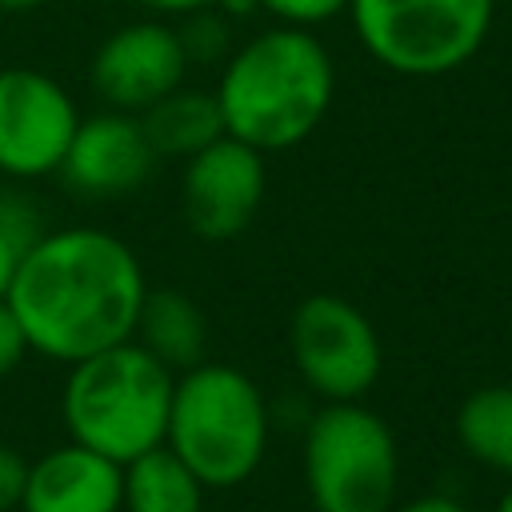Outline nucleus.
Returning <instances> with one entry per match:
<instances>
[{
  "label": "nucleus",
  "mask_w": 512,
  "mask_h": 512,
  "mask_svg": "<svg viewBox=\"0 0 512 512\" xmlns=\"http://www.w3.org/2000/svg\"><path fill=\"white\" fill-rule=\"evenodd\" d=\"M148 296L136 252L104 228L76 224L36 232L8 284V308L28 340L60 364L132 340Z\"/></svg>",
  "instance_id": "nucleus-1"
},
{
  "label": "nucleus",
  "mask_w": 512,
  "mask_h": 512,
  "mask_svg": "<svg viewBox=\"0 0 512 512\" xmlns=\"http://www.w3.org/2000/svg\"><path fill=\"white\" fill-rule=\"evenodd\" d=\"M212 92L224 132L272 156L320 128L336 96V64L312 28L276 24L228 52Z\"/></svg>",
  "instance_id": "nucleus-2"
},
{
  "label": "nucleus",
  "mask_w": 512,
  "mask_h": 512,
  "mask_svg": "<svg viewBox=\"0 0 512 512\" xmlns=\"http://www.w3.org/2000/svg\"><path fill=\"white\" fill-rule=\"evenodd\" d=\"M176 372L136 340L112 344L68 364L60 388V420L68 440L128 464L164 444Z\"/></svg>",
  "instance_id": "nucleus-3"
},
{
  "label": "nucleus",
  "mask_w": 512,
  "mask_h": 512,
  "mask_svg": "<svg viewBox=\"0 0 512 512\" xmlns=\"http://www.w3.org/2000/svg\"><path fill=\"white\" fill-rule=\"evenodd\" d=\"M272 412L256 380L232 364L200 360L172 388L164 444L212 488L244 484L268 452Z\"/></svg>",
  "instance_id": "nucleus-4"
},
{
  "label": "nucleus",
  "mask_w": 512,
  "mask_h": 512,
  "mask_svg": "<svg viewBox=\"0 0 512 512\" xmlns=\"http://www.w3.org/2000/svg\"><path fill=\"white\" fill-rule=\"evenodd\" d=\"M312 512H392L400 496V444L380 412L360 400L324 404L300 448Z\"/></svg>",
  "instance_id": "nucleus-5"
},
{
  "label": "nucleus",
  "mask_w": 512,
  "mask_h": 512,
  "mask_svg": "<svg viewBox=\"0 0 512 512\" xmlns=\"http://www.w3.org/2000/svg\"><path fill=\"white\" fill-rule=\"evenodd\" d=\"M348 20L380 68L432 80L484 48L496 0H348Z\"/></svg>",
  "instance_id": "nucleus-6"
},
{
  "label": "nucleus",
  "mask_w": 512,
  "mask_h": 512,
  "mask_svg": "<svg viewBox=\"0 0 512 512\" xmlns=\"http://www.w3.org/2000/svg\"><path fill=\"white\" fill-rule=\"evenodd\" d=\"M288 352L296 376L324 400H364L384 368L372 320L336 292H312L292 308Z\"/></svg>",
  "instance_id": "nucleus-7"
},
{
  "label": "nucleus",
  "mask_w": 512,
  "mask_h": 512,
  "mask_svg": "<svg viewBox=\"0 0 512 512\" xmlns=\"http://www.w3.org/2000/svg\"><path fill=\"white\" fill-rule=\"evenodd\" d=\"M80 124L68 88L40 68H0V172L16 180L56 176Z\"/></svg>",
  "instance_id": "nucleus-8"
},
{
  "label": "nucleus",
  "mask_w": 512,
  "mask_h": 512,
  "mask_svg": "<svg viewBox=\"0 0 512 512\" xmlns=\"http://www.w3.org/2000/svg\"><path fill=\"white\" fill-rule=\"evenodd\" d=\"M264 192H268L264 152L240 144L236 136H220L184 160L180 212L196 240L224 244L256 220Z\"/></svg>",
  "instance_id": "nucleus-9"
},
{
  "label": "nucleus",
  "mask_w": 512,
  "mask_h": 512,
  "mask_svg": "<svg viewBox=\"0 0 512 512\" xmlns=\"http://www.w3.org/2000/svg\"><path fill=\"white\" fill-rule=\"evenodd\" d=\"M88 76L104 108L140 116L160 96L180 88L188 76V52H184L180 28L156 16L116 28L92 52Z\"/></svg>",
  "instance_id": "nucleus-10"
},
{
  "label": "nucleus",
  "mask_w": 512,
  "mask_h": 512,
  "mask_svg": "<svg viewBox=\"0 0 512 512\" xmlns=\"http://www.w3.org/2000/svg\"><path fill=\"white\" fill-rule=\"evenodd\" d=\"M152 164H156V152L144 136L140 116L104 108V112L80 116L56 176L64 180V188L104 200V196L136 192L152 176Z\"/></svg>",
  "instance_id": "nucleus-11"
},
{
  "label": "nucleus",
  "mask_w": 512,
  "mask_h": 512,
  "mask_svg": "<svg viewBox=\"0 0 512 512\" xmlns=\"http://www.w3.org/2000/svg\"><path fill=\"white\" fill-rule=\"evenodd\" d=\"M124 464L68 440L28 460L20 512H120Z\"/></svg>",
  "instance_id": "nucleus-12"
},
{
  "label": "nucleus",
  "mask_w": 512,
  "mask_h": 512,
  "mask_svg": "<svg viewBox=\"0 0 512 512\" xmlns=\"http://www.w3.org/2000/svg\"><path fill=\"white\" fill-rule=\"evenodd\" d=\"M132 340L140 348H148L164 368H172L176 376L184 368H196L200 360H208V320L200 312V304L176 288H148L140 320Z\"/></svg>",
  "instance_id": "nucleus-13"
},
{
  "label": "nucleus",
  "mask_w": 512,
  "mask_h": 512,
  "mask_svg": "<svg viewBox=\"0 0 512 512\" xmlns=\"http://www.w3.org/2000/svg\"><path fill=\"white\" fill-rule=\"evenodd\" d=\"M140 124H144V136H148L156 160H188L200 148H208L212 140L228 136L216 92L188 88V84L172 88L152 108H144Z\"/></svg>",
  "instance_id": "nucleus-14"
},
{
  "label": "nucleus",
  "mask_w": 512,
  "mask_h": 512,
  "mask_svg": "<svg viewBox=\"0 0 512 512\" xmlns=\"http://www.w3.org/2000/svg\"><path fill=\"white\" fill-rule=\"evenodd\" d=\"M208 484L168 448L156 444L124 464L120 512H204Z\"/></svg>",
  "instance_id": "nucleus-15"
},
{
  "label": "nucleus",
  "mask_w": 512,
  "mask_h": 512,
  "mask_svg": "<svg viewBox=\"0 0 512 512\" xmlns=\"http://www.w3.org/2000/svg\"><path fill=\"white\" fill-rule=\"evenodd\" d=\"M460 448L488 472L512 480V384H484L456 408Z\"/></svg>",
  "instance_id": "nucleus-16"
},
{
  "label": "nucleus",
  "mask_w": 512,
  "mask_h": 512,
  "mask_svg": "<svg viewBox=\"0 0 512 512\" xmlns=\"http://www.w3.org/2000/svg\"><path fill=\"white\" fill-rule=\"evenodd\" d=\"M256 8H264L268 16H276V24L288 28H320L328 20H336L340 12H348V0H248Z\"/></svg>",
  "instance_id": "nucleus-17"
},
{
  "label": "nucleus",
  "mask_w": 512,
  "mask_h": 512,
  "mask_svg": "<svg viewBox=\"0 0 512 512\" xmlns=\"http://www.w3.org/2000/svg\"><path fill=\"white\" fill-rule=\"evenodd\" d=\"M32 236H36V232H28L12 212L0 208V300L8 296V284H12V276H16V264H20L24 248L32 244Z\"/></svg>",
  "instance_id": "nucleus-18"
},
{
  "label": "nucleus",
  "mask_w": 512,
  "mask_h": 512,
  "mask_svg": "<svg viewBox=\"0 0 512 512\" xmlns=\"http://www.w3.org/2000/svg\"><path fill=\"white\" fill-rule=\"evenodd\" d=\"M24 480H28V460H24L16 448L0 444V512L20 508Z\"/></svg>",
  "instance_id": "nucleus-19"
},
{
  "label": "nucleus",
  "mask_w": 512,
  "mask_h": 512,
  "mask_svg": "<svg viewBox=\"0 0 512 512\" xmlns=\"http://www.w3.org/2000/svg\"><path fill=\"white\" fill-rule=\"evenodd\" d=\"M28 356V340H24V332H20V324H16V316H12V308H8V300H0V380L8 376V372H16V364Z\"/></svg>",
  "instance_id": "nucleus-20"
},
{
  "label": "nucleus",
  "mask_w": 512,
  "mask_h": 512,
  "mask_svg": "<svg viewBox=\"0 0 512 512\" xmlns=\"http://www.w3.org/2000/svg\"><path fill=\"white\" fill-rule=\"evenodd\" d=\"M132 4L152 12V16H192V12H212V8L220 12L236 0H132Z\"/></svg>",
  "instance_id": "nucleus-21"
},
{
  "label": "nucleus",
  "mask_w": 512,
  "mask_h": 512,
  "mask_svg": "<svg viewBox=\"0 0 512 512\" xmlns=\"http://www.w3.org/2000/svg\"><path fill=\"white\" fill-rule=\"evenodd\" d=\"M392 512H468L456 496H444V492H428V496H412V500H396Z\"/></svg>",
  "instance_id": "nucleus-22"
},
{
  "label": "nucleus",
  "mask_w": 512,
  "mask_h": 512,
  "mask_svg": "<svg viewBox=\"0 0 512 512\" xmlns=\"http://www.w3.org/2000/svg\"><path fill=\"white\" fill-rule=\"evenodd\" d=\"M44 0H0V12H28V8H40Z\"/></svg>",
  "instance_id": "nucleus-23"
},
{
  "label": "nucleus",
  "mask_w": 512,
  "mask_h": 512,
  "mask_svg": "<svg viewBox=\"0 0 512 512\" xmlns=\"http://www.w3.org/2000/svg\"><path fill=\"white\" fill-rule=\"evenodd\" d=\"M492 512H512V480H508V488H504V496L496 500V508Z\"/></svg>",
  "instance_id": "nucleus-24"
}]
</instances>
